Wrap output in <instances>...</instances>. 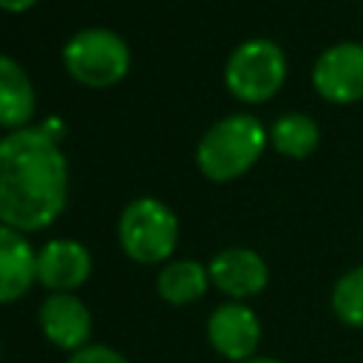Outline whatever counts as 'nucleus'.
I'll use <instances>...</instances> for the list:
<instances>
[{"mask_svg": "<svg viewBox=\"0 0 363 363\" xmlns=\"http://www.w3.org/2000/svg\"><path fill=\"white\" fill-rule=\"evenodd\" d=\"M68 199V159L48 128H20L0 139V224L37 233Z\"/></svg>", "mask_w": 363, "mask_h": 363, "instance_id": "1", "label": "nucleus"}, {"mask_svg": "<svg viewBox=\"0 0 363 363\" xmlns=\"http://www.w3.org/2000/svg\"><path fill=\"white\" fill-rule=\"evenodd\" d=\"M267 142L269 130L258 116L230 113L199 139L196 164L210 182H233L261 159Z\"/></svg>", "mask_w": 363, "mask_h": 363, "instance_id": "2", "label": "nucleus"}, {"mask_svg": "<svg viewBox=\"0 0 363 363\" xmlns=\"http://www.w3.org/2000/svg\"><path fill=\"white\" fill-rule=\"evenodd\" d=\"M116 233L128 258L136 264H159L167 261L179 244V218L164 201L142 196L125 204Z\"/></svg>", "mask_w": 363, "mask_h": 363, "instance_id": "3", "label": "nucleus"}, {"mask_svg": "<svg viewBox=\"0 0 363 363\" xmlns=\"http://www.w3.org/2000/svg\"><path fill=\"white\" fill-rule=\"evenodd\" d=\"M286 79V54L267 37L244 40L233 48L224 65L227 91L250 105L272 99Z\"/></svg>", "mask_w": 363, "mask_h": 363, "instance_id": "4", "label": "nucleus"}, {"mask_svg": "<svg viewBox=\"0 0 363 363\" xmlns=\"http://www.w3.org/2000/svg\"><path fill=\"white\" fill-rule=\"evenodd\" d=\"M62 65L68 74L91 88H108L119 82L130 68L128 43L111 28H82L62 45Z\"/></svg>", "mask_w": 363, "mask_h": 363, "instance_id": "5", "label": "nucleus"}, {"mask_svg": "<svg viewBox=\"0 0 363 363\" xmlns=\"http://www.w3.org/2000/svg\"><path fill=\"white\" fill-rule=\"evenodd\" d=\"M207 343L233 363H247L261 346V318L244 301H224L207 318Z\"/></svg>", "mask_w": 363, "mask_h": 363, "instance_id": "6", "label": "nucleus"}, {"mask_svg": "<svg viewBox=\"0 0 363 363\" xmlns=\"http://www.w3.org/2000/svg\"><path fill=\"white\" fill-rule=\"evenodd\" d=\"M315 91L335 105H352L363 99V43H335L312 65Z\"/></svg>", "mask_w": 363, "mask_h": 363, "instance_id": "7", "label": "nucleus"}, {"mask_svg": "<svg viewBox=\"0 0 363 363\" xmlns=\"http://www.w3.org/2000/svg\"><path fill=\"white\" fill-rule=\"evenodd\" d=\"M37 323L43 337L62 349V352H79L82 346L91 343V329H94V315L85 306L82 298L74 292H51L37 312Z\"/></svg>", "mask_w": 363, "mask_h": 363, "instance_id": "8", "label": "nucleus"}, {"mask_svg": "<svg viewBox=\"0 0 363 363\" xmlns=\"http://www.w3.org/2000/svg\"><path fill=\"white\" fill-rule=\"evenodd\" d=\"M207 272H210V284L218 292H224L230 301H244V303H247V298L261 295L269 284L267 261L250 247L218 250L210 258Z\"/></svg>", "mask_w": 363, "mask_h": 363, "instance_id": "9", "label": "nucleus"}, {"mask_svg": "<svg viewBox=\"0 0 363 363\" xmlns=\"http://www.w3.org/2000/svg\"><path fill=\"white\" fill-rule=\"evenodd\" d=\"M94 269L91 250L74 238H51L37 250V284L51 292H77Z\"/></svg>", "mask_w": 363, "mask_h": 363, "instance_id": "10", "label": "nucleus"}, {"mask_svg": "<svg viewBox=\"0 0 363 363\" xmlns=\"http://www.w3.org/2000/svg\"><path fill=\"white\" fill-rule=\"evenodd\" d=\"M37 284V250L28 238L0 224V306L20 301Z\"/></svg>", "mask_w": 363, "mask_h": 363, "instance_id": "11", "label": "nucleus"}, {"mask_svg": "<svg viewBox=\"0 0 363 363\" xmlns=\"http://www.w3.org/2000/svg\"><path fill=\"white\" fill-rule=\"evenodd\" d=\"M34 108H37V94L26 68L14 57L0 54V125L20 130L31 119Z\"/></svg>", "mask_w": 363, "mask_h": 363, "instance_id": "12", "label": "nucleus"}, {"mask_svg": "<svg viewBox=\"0 0 363 363\" xmlns=\"http://www.w3.org/2000/svg\"><path fill=\"white\" fill-rule=\"evenodd\" d=\"M210 286V272L193 258L167 261L156 275V292L170 306H190L204 298Z\"/></svg>", "mask_w": 363, "mask_h": 363, "instance_id": "13", "label": "nucleus"}, {"mask_svg": "<svg viewBox=\"0 0 363 363\" xmlns=\"http://www.w3.org/2000/svg\"><path fill=\"white\" fill-rule=\"evenodd\" d=\"M269 142L286 159H306L309 153H315V147L320 142V128L312 116H306L301 111H289L272 122Z\"/></svg>", "mask_w": 363, "mask_h": 363, "instance_id": "14", "label": "nucleus"}, {"mask_svg": "<svg viewBox=\"0 0 363 363\" xmlns=\"http://www.w3.org/2000/svg\"><path fill=\"white\" fill-rule=\"evenodd\" d=\"M329 309L337 323L349 329H363V264L346 269L329 292Z\"/></svg>", "mask_w": 363, "mask_h": 363, "instance_id": "15", "label": "nucleus"}, {"mask_svg": "<svg viewBox=\"0 0 363 363\" xmlns=\"http://www.w3.org/2000/svg\"><path fill=\"white\" fill-rule=\"evenodd\" d=\"M68 363H130V360L105 343H88L79 352L68 354Z\"/></svg>", "mask_w": 363, "mask_h": 363, "instance_id": "16", "label": "nucleus"}, {"mask_svg": "<svg viewBox=\"0 0 363 363\" xmlns=\"http://www.w3.org/2000/svg\"><path fill=\"white\" fill-rule=\"evenodd\" d=\"M37 0H0V9H6V11H26V9H31Z\"/></svg>", "mask_w": 363, "mask_h": 363, "instance_id": "17", "label": "nucleus"}, {"mask_svg": "<svg viewBox=\"0 0 363 363\" xmlns=\"http://www.w3.org/2000/svg\"><path fill=\"white\" fill-rule=\"evenodd\" d=\"M247 363H284V360H278V357H252Z\"/></svg>", "mask_w": 363, "mask_h": 363, "instance_id": "18", "label": "nucleus"}, {"mask_svg": "<svg viewBox=\"0 0 363 363\" xmlns=\"http://www.w3.org/2000/svg\"><path fill=\"white\" fill-rule=\"evenodd\" d=\"M0 360H3V343H0Z\"/></svg>", "mask_w": 363, "mask_h": 363, "instance_id": "19", "label": "nucleus"}]
</instances>
